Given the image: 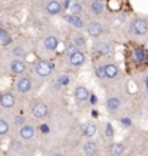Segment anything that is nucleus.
<instances>
[{
  "label": "nucleus",
  "mask_w": 148,
  "mask_h": 156,
  "mask_svg": "<svg viewBox=\"0 0 148 156\" xmlns=\"http://www.w3.org/2000/svg\"><path fill=\"white\" fill-rule=\"evenodd\" d=\"M33 73L36 77H39L40 80H46L53 75V65L50 60L46 59H40V60L35 62L33 65Z\"/></svg>",
  "instance_id": "1"
},
{
  "label": "nucleus",
  "mask_w": 148,
  "mask_h": 156,
  "mask_svg": "<svg viewBox=\"0 0 148 156\" xmlns=\"http://www.w3.org/2000/svg\"><path fill=\"white\" fill-rule=\"evenodd\" d=\"M30 115L38 120H43L50 115V106L43 100H33L30 103Z\"/></svg>",
  "instance_id": "2"
},
{
  "label": "nucleus",
  "mask_w": 148,
  "mask_h": 156,
  "mask_svg": "<svg viewBox=\"0 0 148 156\" xmlns=\"http://www.w3.org/2000/svg\"><path fill=\"white\" fill-rule=\"evenodd\" d=\"M17 105V93L13 90H3L0 92V109L3 110H13Z\"/></svg>",
  "instance_id": "3"
},
{
  "label": "nucleus",
  "mask_w": 148,
  "mask_h": 156,
  "mask_svg": "<svg viewBox=\"0 0 148 156\" xmlns=\"http://www.w3.org/2000/svg\"><path fill=\"white\" fill-rule=\"evenodd\" d=\"M33 90V80L28 75L19 76L14 82V92L19 95H29Z\"/></svg>",
  "instance_id": "4"
},
{
  "label": "nucleus",
  "mask_w": 148,
  "mask_h": 156,
  "mask_svg": "<svg viewBox=\"0 0 148 156\" xmlns=\"http://www.w3.org/2000/svg\"><path fill=\"white\" fill-rule=\"evenodd\" d=\"M105 109L109 115H117L122 109V98L118 93H109L105 100Z\"/></svg>",
  "instance_id": "5"
},
{
  "label": "nucleus",
  "mask_w": 148,
  "mask_h": 156,
  "mask_svg": "<svg viewBox=\"0 0 148 156\" xmlns=\"http://www.w3.org/2000/svg\"><path fill=\"white\" fill-rule=\"evenodd\" d=\"M17 136H19V139L23 143L33 140L35 136H36V128H35V125L29 122L22 125L20 128H17Z\"/></svg>",
  "instance_id": "6"
},
{
  "label": "nucleus",
  "mask_w": 148,
  "mask_h": 156,
  "mask_svg": "<svg viewBox=\"0 0 148 156\" xmlns=\"http://www.w3.org/2000/svg\"><path fill=\"white\" fill-rule=\"evenodd\" d=\"M129 32L134 36H145L148 33V20L141 19V17H135L129 23Z\"/></svg>",
  "instance_id": "7"
},
{
  "label": "nucleus",
  "mask_w": 148,
  "mask_h": 156,
  "mask_svg": "<svg viewBox=\"0 0 148 156\" xmlns=\"http://www.w3.org/2000/svg\"><path fill=\"white\" fill-rule=\"evenodd\" d=\"M89 96H91V92L88 90L85 85H78L75 89H73V100L78 106H83L89 102Z\"/></svg>",
  "instance_id": "8"
},
{
  "label": "nucleus",
  "mask_w": 148,
  "mask_h": 156,
  "mask_svg": "<svg viewBox=\"0 0 148 156\" xmlns=\"http://www.w3.org/2000/svg\"><path fill=\"white\" fill-rule=\"evenodd\" d=\"M9 70L13 76H23L28 70V66H26V62L23 59H12L9 65Z\"/></svg>",
  "instance_id": "9"
},
{
  "label": "nucleus",
  "mask_w": 148,
  "mask_h": 156,
  "mask_svg": "<svg viewBox=\"0 0 148 156\" xmlns=\"http://www.w3.org/2000/svg\"><path fill=\"white\" fill-rule=\"evenodd\" d=\"M81 155L82 156H98L99 155V145L98 142L88 139L86 142H83V145L81 146Z\"/></svg>",
  "instance_id": "10"
},
{
  "label": "nucleus",
  "mask_w": 148,
  "mask_h": 156,
  "mask_svg": "<svg viewBox=\"0 0 148 156\" xmlns=\"http://www.w3.org/2000/svg\"><path fill=\"white\" fill-rule=\"evenodd\" d=\"M68 63H69V66L75 67V69L82 67L86 63V55H85V52H82V50H76L73 55L68 56Z\"/></svg>",
  "instance_id": "11"
},
{
  "label": "nucleus",
  "mask_w": 148,
  "mask_h": 156,
  "mask_svg": "<svg viewBox=\"0 0 148 156\" xmlns=\"http://www.w3.org/2000/svg\"><path fill=\"white\" fill-rule=\"evenodd\" d=\"M102 66H104V70H105L106 79L114 80V79H117V77L120 76L121 70H120V66H118L117 63H114V62H106Z\"/></svg>",
  "instance_id": "12"
},
{
  "label": "nucleus",
  "mask_w": 148,
  "mask_h": 156,
  "mask_svg": "<svg viewBox=\"0 0 148 156\" xmlns=\"http://www.w3.org/2000/svg\"><path fill=\"white\" fill-rule=\"evenodd\" d=\"M86 32H88V34L92 39L99 37L101 34L104 33V24L101 23V22H96V20L89 22V23L86 24Z\"/></svg>",
  "instance_id": "13"
},
{
  "label": "nucleus",
  "mask_w": 148,
  "mask_h": 156,
  "mask_svg": "<svg viewBox=\"0 0 148 156\" xmlns=\"http://www.w3.org/2000/svg\"><path fill=\"white\" fill-rule=\"evenodd\" d=\"M94 52L99 56H109L112 53V44L106 40H101L94 44Z\"/></svg>",
  "instance_id": "14"
},
{
  "label": "nucleus",
  "mask_w": 148,
  "mask_h": 156,
  "mask_svg": "<svg viewBox=\"0 0 148 156\" xmlns=\"http://www.w3.org/2000/svg\"><path fill=\"white\" fill-rule=\"evenodd\" d=\"M63 10V6L59 0H48L46 2V6H45V12L50 16H57L61 14Z\"/></svg>",
  "instance_id": "15"
},
{
  "label": "nucleus",
  "mask_w": 148,
  "mask_h": 156,
  "mask_svg": "<svg viewBox=\"0 0 148 156\" xmlns=\"http://www.w3.org/2000/svg\"><path fill=\"white\" fill-rule=\"evenodd\" d=\"M98 133V126L94 122H85L81 125V135L86 139H92Z\"/></svg>",
  "instance_id": "16"
},
{
  "label": "nucleus",
  "mask_w": 148,
  "mask_h": 156,
  "mask_svg": "<svg viewBox=\"0 0 148 156\" xmlns=\"http://www.w3.org/2000/svg\"><path fill=\"white\" fill-rule=\"evenodd\" d=\"M109 156H124L127 152V147L122 142H111L106 147Z\"/></svg>",
  "instance_id": "17"
},
{
  "label": "nucleus",
  "mask_w": 148,
  "mask_h": 156,
  "mask_svg": "<svg viewBox=\"0 0 148 156\" xmlns=\"http://www.w3.org/2000/svg\"><path fill=\"white\" fill-rule=\"evenodd\" d=\"M59 46V37L55 34H48L46 37L43 39V48L48 52H55Z\"/></svg>",
  "instance_id": "18"
},
{
  "label": "nucleus",
  "mask_w": 148,
  "mask_h": 156,
  "mask_svg": "<svg viewBox=\"0 0 148 156\" xmlns=\"http://www.w3.org/2000/svg\"><path fill=\"white\" fill-rule=\"evenodd\" d=\"M65 22L66 23H69L72 26V27L78 29V30H82V29H86L85 23H83V20L79 17V16H76V14H65Z\"/></svg>",
  "instance_id": "19"
},
{
  "label": "nucleus",
  "mask_w": 148,
  "mask_h": 156,
  "mask_svg": "<svg viewBox=\"0 0 148 156\" xmlns=\"http://www.w3.org/2000/svg\"><path fill=\"white\" fill-rule=\"evenodd\" d=\"M148 59V52L147 49L142 48V46H137L132 50V60L135 63H144V62Z\"/></svg>",
  "instance_id": "20"
},
{
  "label": "nucleus",
  "mask_w": 148,
  "mask_h": 156,
  "mask_svg": "<svg viewBox=\"0 0 148 156\" xmlns=\"http://www.w3.org/2000/svg\"><path fill=\"white\" fill-rule=\"evenodd\" d=\"M104 9H105V3L104 0H91L89 3V10L94 16H99V14L104 13Z\"/></svg>",
  "instance_id": "21"
},
{
  "label": "nucleus",
  "mask_w": 148,
  "mask_h": 156,
  "mask_svg": "<svg viewBox=\"0 0 148 156\" xmlns=\"http://www.w3.org/2000/svg\"><path fill=\"white\" fill-rule=\"evenodd\" d=\"M10 129H12L10 122L6 118L0 116V139H5V137L9 136V135H10Z\"/></svg>",
  "instance_id": "22"
},
{
  "label": "nucleus",
  "mask_w": 148,
  "mask_h": 156,
  "mask_svg": "<svg viewBox=\"0 0 148 156\" xmlns=\"http://www.w3.org/2000/svg\"><path fill=\"white\" fill-rule=\"evenodd\" d=\"M10 55L13 56V59H23V57L28 55V50H26L23 46L17 44V46H13V48L10 49Z\"/></svg>",
  "instance_id": "23"
},
{
  "label": "nucleus",
  "mask_w": 148,
  "mask_h": 156,
  "mask_svg": "<svg viewBox=\"0 0 148 156\" xmlns=\"http://www.w3.org/2000/svg\"><path fill=\"white\" fill-rule=\"evenodd\" d=\"M72 43H73L78 49L85 48L86 46V37L82 33H76L75 36H73V39H72Z\"/></svg>",
  "instance_id": "24"
},
{
  "label": "nucleus",
  "mask_w": 148,
  "mask_h": 156,
  "mask_svg": "<svg viewBox=\"0 0 148 156\" xmlns=\"http://www.w3.org/2000/svg\"><path fill=\"white\" fill-rule=\"evenodd\" d=\"M0 43H2L3 46L12 43V37H10V34L6 32L5 29H2V30H0Z\"/></svg>",
  "instance_id": "25"
},
{
  "label": "nucleus",
  "mask_w": 148,
  "mask_h": 156,
  "mask_svg": "<svg viewBox=\"0 0 148 156\" xmlns=\"http://www.w3.org/2000/svg\"><path fill=\"white\" fill-rule=\"evenodd\" d=\"M24 123H26V116H24V115L20 113V115H16L13 118V125L17 126V128H20V126L24 125Z\"/></svg>",
  "instance_id": "26"
},
{
  "label": "nucleus",
  "mask_w": 148,
  "mask_h": 156,
  "mask_svg": "<svg viewBox=\"0 0 148 156\" xmlns=\"http://www.w3.org/2000/svg\"><path fill=\"white\" fill-rule=\"evenodd\" d=\"M82 12H83V7H82L81 3H72L71 5V14H76V16H79Z\"/></svg>",
  "instance_id": "27"
},
{
  "label": "nucleus",
  "mask_w": 148,
  "mask_h": 156,
  "mask_svg": "<svg viewBox=\"0 0 148 156\" xmlns=\"http://www.w3.org/2000/svg\"><path fill=\"white\" fill-rule=\"evenodd\" d=\"M95 76L99 79V80H105L106 76H105V70H104V66L99 65V66L95 67Z\"/></svg>",
  "instance_id": "28"
},
{
  "label": "nucleus",
  "mask_w": 148,
  "mask_h": 156,
  "mask_svg": "<svg viewBox=\"0 0 148 156\" xmlns=\"http://www.w3.org/2000/svg\"><path fill=\"white\" fill-rule=\"evenodd\" d=\"M38 129L40 130V133H43V135H49V133H50V126H49L48 123H40Z\"/></svg>",
  "instance_id": "29"
},
{
  "label": "nucleus",
  "mask_w": 148,
  "mask_h": 156,
  "mask_svg": "<svg viewBox=\"0 0 148 156\" xmlns=\"http://www.w3.org/2000/svg\"><path fill=\"white\" fill-rule=\"evenodd\" d=\"M57 83H59V85H62V86H66L68 83H69V77H68V76H65V75L59 76V79H57Z\"/></svg>",
  "instance_id": "30"
},
{
  "label": "nucleus",
  "mask_w": 148,
  "mask_h": 156,
  "mask_svg": "<svg viewBox=\"0 0 148 156\" xmlns=\"http://www.w3.org/2000/svg\"><path fill=\"white\" fill-rule=\"evenodd\" d=\"M142 86H144V90H145V93L148 95V73H145L142 79Z\"/></svg>",
  "instance_id": "31"
},
{
  "label": "nucleus",
  "mask_w": 148,
  "mask_h": 156,
  "mask_svg": "<svg viewBox=\"0 0 148 156\" xmlns=\"http://www.w3.org/2000/svg\"><path fill=\"white\" fill-rule=\"evenodd\" d=\"M106 135L109 137L114 136V129H112V126H111L109 123H106Z\"/></svg>",
  "instance_id": "32"
},
{
  "label": "nucleus",
  "mask_w": 148,
  "mask_h": 156,
  "mask_svg": "<svg viewBox=\"0 0 148 156\" xmlns=\"http://www.w3.org/2000/svg\"><path fill=\"white\" fill-rule=\"evenodd\" d=\"M121 123L124 126H131V119L129 118H121Z\"/></svg>",
  "instance_id": "33"
},
{
  "label": "nucleus",
  "mask_w": 148,
  "mask_h": 156,
  "mask_svg": "<svg viewBox=\"0 0 148 156\" xmlns=\"http://www.w3.org/2000/svg\"><path fill=\"white\" fill-rule=\"evenodd\" d=\"M96 102H98V98H96V95L91 93V96H89V103H91V105H96Z\"/></svg>",
  "instance_id": "34"
},
{
  "label": "nucleus",
  "mask_w": 148,
  "mask_h": 156,
  "mask_svg": "<svg viewBox=\"0 0 148 156\" xmlns=\"http://www.w3.org/2000/svg\"><path fill=\"white\" fill-rule=\"evenodd\" d=\"M49 156H66L63 152H61V151H55V152H52Z\"/></svg>",
  "instance_id": "35"
},
{
  "label": "nucleus",
  "mask_w": 148,
  "mask_h": 156,
  "mask_svg": "<svg viewBox=\"0 0 148 156\" xmlns=\"http://www.w3.org/2000/svg\"><path fill=\"white\" fill-rule=\"evenodd\" d=\"M63 7H69V0H65V6Z\"/></svg>",
  "instance_id": "36"
},
{
  "label": "nucleus",
  "mask_w": 148,
  "mask_h": 156,
  "mask_svg": "<svg viewBox=\"0 0 148 156\" xmlns=\"http://www.w3.org/2000/svg\"><path fill=\"white\" fill-rule=\"evenodd\" d=\"M3 29V23H2V20H0V30Z\"/></svg>",
  "instance_id": "37"
}]
</instances>
